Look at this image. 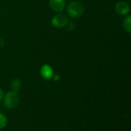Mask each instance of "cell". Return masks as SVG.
<instances>
[{"instance_id":"7","label":"cell","mask_w":131,"mask_h":131,"mask_svg":"<svg viewBox=\"0 0 131 131\" xmlns=\"http://www.w3.org/2000/svg\"><path fill=\"white\" fill-rule=\"evenodd\" d=\"M21 87V82L19 79H15L11 83V90L12 92L18 93Z\"/></svg>"},{"instance_id":"5","label":"cell","mask_w":131,"mask_h":131,"mask_svg":"<svg viewBox=\"0 0 131 131\" xmlns=\"http://www.w3.org/2000/svg\"><path fill=\"white\" fill-rule=\"evenodd\" d=\"M115 10L118 14L125 15L130 12V5L125 2H118L115 5Z\"/></svg>"},{"instance_id":"8","label":"cell","mask_w":131,"mask_h":131,"mask_svg":"<svg viewBox=\"0 0 131 131\" xmlns=\"http://www.w3.org/2000/svg\"><path fill=\"white\" fill-rule=\"evenodd\" d=\"M123 25H124V29H125L128 33H130L131 32V16L128 15L127 17H126V18L124 19Z\"/></svg>"},{"instance_id":"11","label":"cell","mask_w":131,"mask_h":131,"mask_svg":"<svg viewBox=\"0 0 131 131\" xmlns=\"http://www.w3.org/2000/svg\"><path fill=\"white\" fill-rule=\"evenodd\" d=\"M4 46V41L3 39L0 37V47H2Z\"/></svg>"},{"instance_id":"10","label":"cell","mask_w":131,"mask_h":131,"mask_svg":"<svg viewBox=\"0 0 131 131\" xmlns=\"http://www.w3.org/2000/svg\"><path fill=\"white\" fill-rule=\"evenodd\" d=\"M3 97H4V93H3V91L2 90V89L0 88V101L2 100V98H3Z\"/></svg>"},{"instance_id":"6","label":"cell","mask_w":131,"mask_h":131,"mask_svg":"<svg viewBox=\"0 0 131 131\" xmlns=\"http://www.w3.org/2000/svg\"><path fill=\"white\" fill-rule=\"evenodd\" d=\"M41 76L45 80H50L54 76V71L49 65H44L41 69Z\"/></svg>"},{"instance_id":"12","label":"cell","mask_w":131,"mask_h":131,"mask_svg":"<svg viewBox=\"0 0 131 131\" xmlns=\"http://www.w3.org/2000/svg\"><path fill=\"white\" fill-rule=\"evenodd\" d=\"M59 78H60V76H54V80H55V81H57V80H59Z\"/></svg>"},{"instance_id":"3","label":"cell","mask_w":131,"mask_h":131,"mask_svg":"<svg viewBox=\"0 0 131 131\" xmlns=\"http://www.w3.org/2000/svg\"><path fill=\"white\" fill-rule=\"evenodd\" d=\"M68 22V17L62 13H58L56 14L51 19V24L55 28H62L65 26Z\"/></svg>"},{"instance_id":"9","label":"cell","mask_w":131,"mask_h":131,"mask_svg":"<svg viewBox=\"0 0 131 131\" xmlns=\"http://www.w3.org/2000/svg\"><path fill=\"white\" fill-rule=\"evenodd\" d=\"M6 124H7L6 117L3 113H0V130L3 129L6 126Z\"/></svg>"},{"instance_id":"1","label":"cell","mask_w":131,"mask_h":131,"mask_svg":"<svg viewBox=\"0 0 131 131\" xmlns=\"http://www.w3.org/2000/svg\"><path fill=\"white\" fill-rule=\"evenodd\" d=\"M84 5L78 1L71 2L68 6V13L72 18H78L84 14Z\"/></svg>"},{"instance_id":"4","label":"cell","mask_w":131,"mask_h":131,"mask_svg":"<svg viewBox=\"0 0 131 131\" xmlns=\"http://www.w3.org/2000/svg\"><path fill=\"white\" fill-rule=\"evenodd\" d=\"M49 5L51 8L56 12H61L65 7L64 0H49Z\"/></svg>"},{"instance_id":"2","label":"cell","mask_w":131,"mask_h":131,"mask_svg":"<svg viewBox=\"0 0 131 131\" xmlns=\"http://www.w3.org/2000/svg\"><path fill=\"white\" fill-rule=\"evenodd\" d=\"M19 103V97L17 93L9 92L4 97V104L7 109L15 108Z\"/></svg>"}]
</instances>
